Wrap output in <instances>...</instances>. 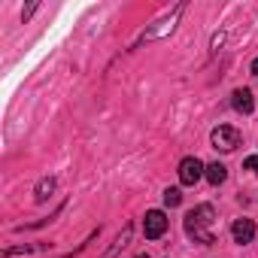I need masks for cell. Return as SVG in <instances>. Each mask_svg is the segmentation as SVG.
<instances>
[{
  "label": "cell",
  "mask_w": 258,
  "mask_h": 258,
  "mask_svg": "<svg viewBox=\"0 0 258 258\" xmlns=\"http://www.w3.org/2000/svg\"><path fill=\"white\" fill-rule=\"evenodd\" d=\"M252 73H255V79H258V58L252 61Z\"/></svg>",
  "instance_id": "obj_12"
},
{
  "label": "cell",
  "mask_w": 258,
  "mask_h": 258,
  "mask_svg": "<svg viewBox=\"0 0 258 258\" xmlns=\"http://www.w3.org/2000/svg\"><path fill=\"white\" fill-rule=\"evenodd\" d=\"M231 237H234V243H249L252 237H255V222L252 219H237L234 225H231Z\"/></svg>",
  "instance_id": "obj_5"
},
{
  "label": "cell",
  "mask_w": 258,
  "mask_h": 258,
  "mask_svg": "<svg viewBox=\"0 0 258 258\" xmlns=\"http://www.w3.org/2000/svg\"><path fill=\"white\" fill-rule=\"evenodd\" d=\"M243 167H246V170H252V173L258 176V155H249V158L243 161Z\"/></svg>",
  "instance_id": "obj_11"
},
{
  "label": "cell",
  "mask_w": 258,
  "mask_h": 258,
  "mask_svg": "<svg viewBox=\"0 0 258 258\" xmlns=\"http://www.w3.org/2000/svg\"><path fill=\"white\" fill-rule=\"evenodd\" d=\"M131 234H134V228H131V225H124V228H121V234L112 240V246H109V249H106L100 258H115V255H118V252H121L127 243H131Z\"/></svg>",
  "instance_id": "obj_7"
},
{
  "label": "cell",
  "mask_w": 258,
  "mask_h": 258,
  "mask_svg": "<svg viewBox=\"0 0 258 258\" xmlns=\"http://www.w3.org/2000/svg\"><path fill=\"white\" fill-rule=\"evenodd\" d=\"M213 222H216V210H213L210 204H201V207H195V210L185 216V234L195 237V243L213 246V243H216V234L210 231Z\"/></svg>",
  "instance_id": "obj_1"
},
{
  "label": "cell",
  "mask_w": 258,
  "mask_h": 258,
  "mask_svg": "<svg viewBox=\"0 0 258 258\" xmlns=\"http://www.w3.org/2000/svg\"><path fill=\"white\" fill-rule=\"evenodd\" d=\"M164 204H167V207H179V204H182L179 188H167V191H164Z\"/></svg>",
  "instance_id": "obj_10"
},
{
  "label": "cell",
  "mask_w": 258,
  "mask_h": 258,
  "mask_svg": "<svg viewBox=\"0 0 258 258\" xmlns=\"http://www.w3.org/2000/svg\"><path fill=\"white\" fill-rule=\"evenodd\" d=\"M231 103H234V109H237V112H243V115H249V112H252V106H255V100H252V91H249V88H234Z\"/></svg>",
  "instance_id": "obj_6"
},
{
  "label": "cell",
  "mask_w": 258,
  "mask_h": 258,
  "mask_svg": "<svg viewBox=\"0 0 258 258\" xmlns=\"http://www.w3.org/2000/svg\"><path fill=\"white\" fill-rule=\"evenodd\" d=\"M164 231H167V216H164L161 210H149L146 219H143V234H146V240H158Z\"/></svg>",
  "instance_id": "obj_4"
},
{
  "label": "cell",
  "mask_w": 258,
  "mask_h": 258,
  "mask_svg": "<svg viewBox=\"0 0 258 258\" xmlns=\"http://www.w3.org/2000/svg\"><path fill=\"white\" fill-rule=\"evenodd\" d=\"M240 140H243L240 131L231 127V124H219L213 131V149H219V152H234L240 146Z\"/></svg>",
  "instance_id": "obj_2"
},
{
  "label": "cell",
  "mask_w": 258,
  "mask_h": 258,
  "mask_svg": "<svg viewBox=\"0 0 258 258\" xmlns=\"http://www.w3.org/2000/svg\"><path fill=\"white\" fill-rule=\"evenodd\" d=\"M213 185H222L225 179H228V167L225 164H219V161H213V164H207V173H204Z\"/></svg>",
  "instance_id": "obj_8"
},
{
  "label": "cell",
  "mask_w": 258,
  "mask_h": 258,
  "mask_svg": "<svg viewBox=\"0 0 258 258\" xmlns=\"http://www.w3.org/2000/svg\"><path fill=\"white\" fill-rule=\"evenodd\" d=\"M204 173H207V164L201 158H182L179 161V182L182 185H195Z\"/></svg>",
  "instance_id": "obj_3"
},
{
  "label": "cell",
  "mask_w": 258,
  "mask_h": 258,
  "mask_svg": "<svg viewBox=\"0 0 258 258\" xmlns=\"http://www.w3.org/2000/svg\"><path fill=\"white\" fill-rule=\"evenodd\" d=\"M52 191H55V176H46V179H40V185H37V201H46Z\"/></svg>",
  "instance_id": "obj_9"
},
{
  "label": "cell",
  "mask_w": 258,
  "mask_h": 258,
  "mask_svg": "<svg viewBox=\"0 0 258 258\" xmlns=\"http://www.w3.org/2000/svg\"><path fill=\"white\" fill-rule=\"evenodd\" d=\"M134 258H149V255H146V252H143V255H134Z\"/></svg>",
  "instance_id": "obj_13"
}]
</instances>
